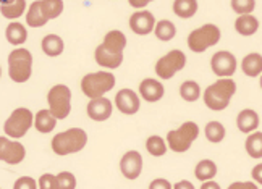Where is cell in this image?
<instances>
[{"mask_svg":"<svg viewBox=\"0 0 262 189\" xmlns=\"http://www.w3.org/2000/svg\"><path fill=\"white\" fill-rule=\"evenodd\" d=\"M236 92V84L233 79L222 78L215 81L212 86H209L204 92V102L210 110H224L228 107L231 97Z\"/></svg>","mask_w":262,"mask_h":189,"instance_id":"1","label":"cell"},{"mask_svg":"<svg viewBox=\"0 0 262 189\" xmlns=\"http://www.w3.org/2000/svg\"><path fill=\"white\" fill-rule=\"evenodd\" d=\"M26 149L21 143L0 136V160L8 165H18L25 160Z\"/></svg>","mask_w":262,"mask_h":189,"instance_id":"10","label":"cell"},{"mask_svg":"<svg viewBox=\"0 0 262 189\" xmlns=\"http://www.w3.org/2000/svg\"><path fill=\"white\" fill-rule=\"evenodd\" d=\"M185 65H186L185 54L181 51H172L156 63V73L159 78L170 79L175 73H178L180 69H183Z\"/></svg>","mask_w":262,"mask_h":189,"instance_id":"9","label":"cell"},{"mask_svg":"<svg viewBox=\"0 0 262 189\" xmlns=\"http://www.w3.org/2000/svg\"><path fill=\"white\" fill-rule=\"evenodd\" d=\"M33 125H34V115L31 113L29 108L21 107L13 110L12 115L8 116V120L4 125V131L10 137L19 139L28 133V129Z\"/></svg>","mask_w":262,"mask_h":189,"instance_id":"7","label":"cell"},{"mask_svg":"<svg viewBox=\"0 0 262 189\" xmlns=\"http://www.w3.org/2000/svg\"><path fill=\"white\" fill-rule=\"evenodd\" d=\"M220 41V29L215 25H204L203 28L194 29L188 37V47L193 52H204L209 47L215 45Z\"/></svg>","mask_w":262,"mask_h":189,"instance_id":"8","label":"cell"},{"mask_svg":"<svg viewBox=\"0 0 262 189\" xmlns=\"http://www.w3.org/2000/svg\"><path fill=\"white\" fill-rule=\"evenodd\" d=\"M39 189H58V184H57V176L55 175H50V173H46L39 178Z\"/></svg>","mask_w":262,"mask_h":189,"instance_id":"37","label":"cell"},{"mask_svg":"<svg viewBox=\"0 0 262 189\" xmlns=\"http://www.w3.org/2000/svg\"><path fill=\"white\" fill-rule=\"evenodd\" d=\"M120 170L128 180H136L141 175V170H143V157H141V154L136 151L126 152L122 157V162H120Z\"/></svg>","mask_w":262,"mask_h":189,"instance_id":"12","label":"cell"},{"mask_svg":"<svg viewBox=\"0 0 262 189\" xmlns=\"http://www.w3.org/2000/svg\"><path fill=\"white\" fill-rule=\"evenodd\" d=\"M0 75H2V69H0Z\"/></svg>","mask_w":262,"mask_h":189,"instance_id":"47","label":"cell"},{"mask_svg":"<svg viewBox=\"0 0 262 189\" xmlns=\"http://www.w3.org/2000/svg\"><path fill=\"white\" fill-rule=\"evenodd\" d=\"M63 39L57 34H49L42 39V51L47 57H58L63 52Z\"/></svg>","mask_w":262,"mask_h":189,"instance_id":"24","label":"cell"},{"mask_svg":"<svg viewBox=\"0 0 262 189\" xmlns=\"http://www.w3.org/2000/svg\"><path fill=\"white\" fill-rule=\"evenodd\" d=\"M115 86V76L108 72H97V73H89L83 78L81 89L83 94L89 99H97L102 97L110 89Z\"/></svg>","mask_w":262,"mask_h":189,"instance_id":"4","label":"cell"},{"mask_svg":"<svg viewBox=\"0 0 262 189\" xmlns=\"http://www.w3.org/2000/svg\"><path fill=\"white\" fill-rule=\"evenodd\" d=\"M198 136H199L198 125L194 122H186L178 129H175V131H170L167 134V143L173 152H186Z\"/></svg>","mask_w":262,"mask_h":189,"instance_id":"6","label":"cell"},{"mask_svg":"<svg viewBox=\"0 0 262 189\" xmlns=\"http://www.w3.org/2000/svg\"><path fill=\"white\" fill-rule=\"evenodd\" d=\"M173 189H194V186L191 184L189 181H180V183H177L175 184V187Z\"/></svg>","mask_w":262,"mask_h":189,"instance_id":"43","label":"cell"},{"mask_svg":"<svg viewBox=\"0 0 262 189\" xmlns=\"http://www.w3.org/2000/svg\"><path fill=\"white\" fill-rule=\"evenodd\" d=\"M201 189H220V186L215 181H204V184L201 186Z\"/></svg>","mask_w":262,"mask_h":189,"instance_id":"44","label":"cell"},{"mask_svg":"<svg viewBox=\"0 0 262 189\" xmlns=\"http://www.w3.org/2000/svg\"><path fill=\"white\" fill-rule=\"evenodd\" d=\"M5 36H7V41L12 44V45H21V44L26 42L28 31H26V28L21 23L13 21V23H10L7 26Z\"/></svg>","mask_w":262,"mask_h":189,"instance_id":"22","label":"cell"},{"mask_svg":"<svg viewBox=\"0 0 262 189\" xmlns=\"http://www.w3.org/2000/svg\"><path fill=\"white\" fill-rule=\"evenodd\" d=\"M13 0H0V5H8V4H12Z\"/></svg>","mask_w":262,"mask_h":189,"instance_id":"45","label":"cell"},{"mask_svg":"<svg viewBox=\"0 0 262 189\" xmlns=\"http://www.w3.org/2000/svg\"><path fill=\"white\" fill-rule=\"evenodd\" d=\"M154 33L157 36L159 41H170V39H173L175 34H177V28L172 21H168V19H162V21L156 23V28H154Z\"/></svg>","mask_w":262,"mask_h":189,"instance_id":"29","label":"cell"},{"mask_svg":"<svg viewBox=\"0 0 262 189\" xmlns=\"http://www.w3.org/2000/svg\"><path fill=\"white\" fill-rule=\"evenodd\" d=\"M96 62L102 66V68H118L123 62V54H112L108 52L107 49L104 47V44H100L97 49H96Z\"/></svg>","mask_w":262,"mask_h":189,"instance_id":"17","label":"cell"},{"mask_svg":"<svg viewBox=\"0 0 262 189\" xmlns=\"http://www.w3.org/2000/svg\"><path fill=\"white\" fill-rule=\"evenodd\" d=\"M228 189H257V186L251 181H238V183L230 184Z\"/></svg>","mask_w":262,"mask_h":189,"instance_id":"40","label":"cell"},{"mask_svg":"<svg viewBox=\"0 0 262 189\" xmlns=\"http://www.w3.org/2000/svg\"><path fill=\"white\" fill-rule=\"evenodd\" d=\"M57 184L58 189H75L76 187V178L70 172H62L57 175Z\"/></svg>","mask_w":262,"mask_h":189,"instance_id":"36","label":"cell"},{"mask_svg":"<svg viewBox=\"0 0 262 189\" xmlns=\"http://www.w3.org/2000/svg\"><path fill=\"white\" fill-rule=\"evenodd\" d=\"M253 180L256 183L262 184V163H259L253 168Z\"/></svg>","mask_w":262,"mask_h":189,"instance_id":"41","label":"cell"},{"mask_svg":"<svg viewBox=\"0 0 262 189\" xmlns=\"http://www.w3.org/2000/svg\"><path fill=\"white\" fill-rule=\"evenodd\" d=\"M149 189H172V184H170L167 180L159 178V180H154L152 183H150Z\"/></svg>","mask_w":262,"mask_h":189,"instance_id":"39","label":"cell"},{"mask_svg":"<svg viewBox=\"0 0 262 189\" xmlns=\"http://www.w3.org/2000/svg\"><path fill=\"white\" fill-rule=\"evenodd\" d=\"M210 68L217 76L228 78L236 72V58L233 57V54L220 51L210 60Z\"/></svg>","mask_w":262,"mask_h":189,"instance_id":"11","label":"cell"},{"mask_svg":"<svg viewBox=\"0 0 262 189\" xmlns=\"http://www.w3.org/2000/svg\"><path fill=\"white\" fill-rule=\"evenodd\" d=\"M33 73V55L28 49H15L8 55V76L15 83H26Z\"/></svg>","mask_w":262,"mask_h":189,"instance_id":"3","label":"cell"},{"mask_svg":"<svg viewBox=\"0 0 262 189\" xmlns=\"http://www.w3.org/2000/svg\"><path fill=\"white\" fill-rule=\"evenodd\" d=\"M236 125H238V129L241 133H251L254 131V129L259 126V116L254 110H251V108H245L243 112H239L238 118H236Z\"/></svg>","mask_w":262,"mask_h":189,"instance_id":"19","label":"cell"},{"mask_svg":"<svg viewBox=\"0 0 262 189\" xmlns=\"http://www.w3.org/2000/svg\"><path fill=\"white\" fill-rule=\"evenodd\" d=\"M49 19L46 18L44 12H42V0H36V2L31 4L28 13H26V23L31 28H41L44 26Z\"/></svg>","mask_w":262,"mask_h":189,"instance_id":"20","label":"cell"},{"mask_svg":"<svg viewBox=\"0 0 262 189\" xmlns=\"http://www.w3.org/2000/svg\"><path fill=\"white\" fill-rule=\"evenodd\" d=\"M194 175H196L198 180H201V181H209V180H212V178L217 175V165H215L212 160H201V162L196 165Z\"/></svg>","mask_w":262,"mask_h":189,"instance_id":"28","label":"cell"},{"mask_svg":"<svg viewBox=\"0 0 262 189\" xmlns=\"http://www.w3.org/2000/svg\"><path fill=\"white\" fill-rule=\"evenodd\" d=\"M173 12L180 18L188 19L198 12V0H175Z\"/></svg>","mask_w":262,"mask_h":189,"instance_id":"26","label":"cell"},{"mask_svg":"<svg viewBox=\"0 0 262 189\" xmlns=\"http://www.w3.org/2000/svg\"><path fill=\"white\" fill-rule=\"evenodd\" d=\"M104 47L107 49L108 52L112 54H123L125 47H126V36L122 31H110L105 37H104Z\"/></svg>","mask_w":262,"mask_h":189,"instance_id":"18","label":"cell"},{"mask_svg":"<svg viewBox=\"0 0 262 189\" xmlns=\"http://www.w3.org/2000/svg\"><path fill=\"white\" fill-rule=\"evenodd\" d=\"M259 83H260V89H262V76H260V81Z\"/></svg>","mask_w":262,"mask_h":189,"instance_id":"46","label":"cell"},{"mask_svg":"<svg viewBox=\"0 0 262 189\" xmlns=\"http://www.w3.org/2000/svg\"><path fill=\"white\" fill-rule=\"evenodd\" d=\"M180 96L183 97L186 102H194L201 96V87L194 81H185L180 87Z\"/></svg>","mask_w":262,"mask_h":189,"instance_id":"32","label":"cell"},{"mask_svg":"<svg viewBox=\"0 0 262 189\" xmlns=\"http://www.w3.org/2000/svg\"><path fill=\"white\" fill-rule=\"evenodd\" d=\"M112 102L105 97H97L91 99V102L88 104V115L91 120L94 122H105L112 115Z\"/></svg>","mask_w":262,"mask_h":189,"instance_id":"13","label":"cell"},{"mask_svg":"<svg viewBox=\"0 0 262 189\" xmlns=\"http://www.w3.org/2000/svg\"><path fill=\"white\" fill-rule=\"evenodd\" d=\"M42 12L47 19H54L62 15L63 2L62 0H42Z\"/></svg>","mask_w":262,"mask_h":189,"instance_id":"34","label":"cell"},{"mask_svg":"<svg viewBox=\"0 0 262 189\" xmlns=\"http://www.w3.org/2000/svg\"><path fill=\"white\" fill-rule=\"evenodd\" d=\"M115 105L125 115H135L139 110V97L131 89H122L115 96Z\"/></svg>","mask_w":262,"mask_h":189,"instance_id":"14","label":"cell"},{"mask_svg":"<svg viewBox=\"0 0 262 189\" xmlns=\"http://www.w3.org/2000/svg\"><path fill=\"white\" fill-rule=\"evenodd\" d=\"M49 110L57 120H65L72 110V91L65 84H57L47 94Z\"/></svg>","mask_w":262,"mask_h":189,"instance_id":"5","label":"cell"},{"mask_svg":"<svg viewBox=\"0 0 262 189\" xmlns=\"http://www.w3.org/2000/svg\"><path fill=\"white\" fill-rule=\"evenodd\" d=\"M256 2L254 0H231V8L241 16V15H249L254 10Z\"/></svg>","mask_w":262,"mask_h":189,"instance_id":"35","label":"cell"},{"mask_svg":"<svg viewBox=\"0 0 262 189\" xmlns=\"http://www.w3.org/2000/svg\"><path fill=\"white\" fill-rule=\"evenodd\" d=\"M147 2H152V0H147Z\"/></svg>","mask_w":262,"mask_h":189,"instance_id":"48","label":"cell"},{"mask_svg":"<svg viewBox=\"0 0 262 189\" xmlns=\"http://www.w3.org/2000/svg\"><path fill=\"white\" fill-rule=\"evenodd\" d=\"M245 147H246V152L253 158H262V133L249 134Z\"/></svg>","mask_w":262,"mask_h":189,"instance_id":"30","label":"cell"},{"mask_svg":"<svg viewBox=\"0 0 262 189\" xmlns=\"http://www.w3.org/2000/svg\"><path fill=\"white\" fill-rule=\"evenodd\" d=\"M257 28H259V21L253 15H241L235 21V29L241 36H253L257 31Z\"/></svg>","mask_w":262,"mask_h":189,"instance_id":"23","label":"cell"},{"mask_svg":"<svg viewBox=\"0 0 262 189\" xmlns=\"http://www.w3.org/2000/svg\"><path fill=\"white\" fill-rule=\"evenodd\" d=\"M26 10V0H13L8 5H0V13L7 19H16L19 18Z\"/></svg>","mask_w":262,"mask_h":189,"instance_id":"27","label":"cell"},{"mask_svg":"<svg viewBox=\"0 0 262 189\" xmlns=\"http://www.w3.org/2000/svg\"><path fill=\"white\" fill-rule=\"evenodd\" d=\"M139 94L143 96L144 101H147V102H157L164 97V86H162V83H159L157 79L147 78L141 83Z\"/></svg>","mask_w":262,"mask_h":189,"instance_id":"16","label":"cell"},{"mask_svg":"<svg viewBox=\"0 0 262 189\" xmlns=\"http://www.w3.org/2000/svg\"><path fill=\"white\" fill-rule=\"evenodd\" d=\"M128 2H129L131 7H135V8H143V7H146L149 4L147 0H128Z\"/></svg>","mask_w":262,"mask_h":189,"instance_id":"42","label":"cell"},{"mask_svg":"<svg viewBox=\"0 0 262 189\" xmlns=\"http://www.w3.org/2000/svg\"><path fill=\"white\" fill-rule=\"evenodd\" d=\"M13 189H39V184L31 176H21L15 181Z\"/></svg>","mask_w":262,"mask_h":189,"instance_id":"38","label":"cell"},{"mask_svg":"<svg viewBox=\"0 0 262 189\" xmlns=\"http://www.w3.org/2000/svg\"><path fill=\"white\" fill-rule=\"evenodd\" d=\"M241 68L246 76L256 78L262 73V55L259 54H249L243 58V63H241Z\"/></svg>","mask_w":262,"mask_h":189,"instance_id":"25","label":"cell"},{"mask_svg":"<svg viewBox=\"0 0 262 189\" xmlns=\"http://www.w3.org/2000/svg\"><path fill=\"white\" fill-rule=\"evenodd\" d=\"M129 28L133 29V33L139 36H146L156 28V18L150 12H138L135 15H131Z\"/></svg>","mask_w":262,"mask_h":189,"instance_id":"15","label":"cell"},{"mask_svg":"<svg viewBox=\"0 0 262 189\" xmlns=\"http://www.w3.org/2000/svg\"><path fill=\"white\" fill-rule=\"evenodd\" d=\"M55 125H57V118L50 113L49 108L47 110H39L34 116V126L39 133L47 134L55 128Z\"/></svg>","mask_w":262,"mask_h":189,"instance_id":"21","label":"cell"},{"mask_svg":"<svg viewBox=\"0 0 262 189\" xmlns=\"http://www.w3.org/2000/svg\"><path fill=\"white\" fill-rule=\"evenodd\" d=\"M146 149L150 155L154 157H160L167 152V144L160 136H150L146 141Z\"/></svg>","mask_w":262,"mask_h":189,"instance_id":"33","label":"cell"},{"mask_svg":"<svg viewBox=\"0 0 262 189\" xmlns=\"http://www.w3.org/2000/svg\"><path fill=\"white\" fill-rule=\"evenodd\" d=\"M204 133L210 143H220V141H224V137H225V128L219 122H210L206 125Z\"/></svg>","mask_w":262,"mask_h":189,"instance_id":"31","label":"cell"},{"mask_svg":"<svg viewBox=\"0 0 262 189\" xmlns=\"http://www.w3.org/2000/svg\"><path fill=\"white\" fill-rule=\"evenodd\" d=\"M88 143L86 131L79 128L67 129L63 133H58L52 139V151L57 155H68L83 151V147Z\"/></svg>","mask_w":262,"mask_h":189,"instance_id":"2","label":"cell"}]
</instances>
